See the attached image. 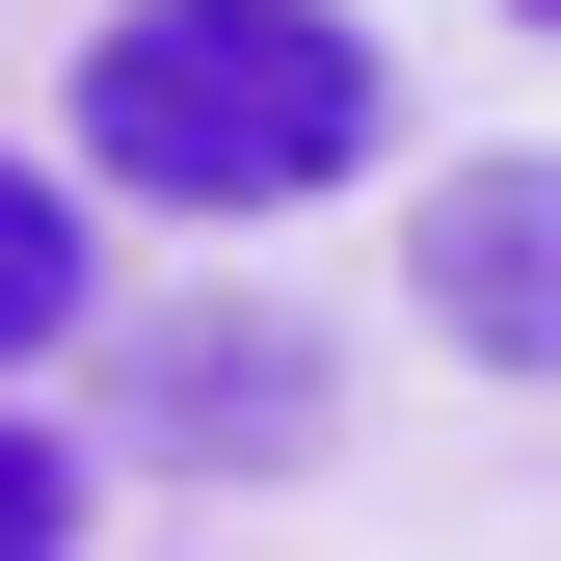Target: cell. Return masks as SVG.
<instances>
[{
	"instance_id": "cell-5",
	"label": "cell",
	"mask_w": 561,
	"mask_h": 561,
	"mask_svg": "<svg viewBox=\"0 0 561 561\" xmlns=\"http://www.w3.org/2000/svg\"><path fill=\"white\" fill-rule=\"evenodd\" d=\"M0 561H81V428H27V401H0Z\"/></svg>"
},
{
	"instance_id": "cell-1",
	"label": "cell",
	"mask_w": 561,
	"mask_h": 561,
	"mask_svg": "<svg viewBox=\"0 0 561 561\" xmlns=\"http://www.w3.org/2000/svg\"><path fill=\"white\" fill-rule=\"evenodd\" d=\"M375 27L347 0H107L81 27V187L107 215H321L375 161Z\"/></svg>"
},
{
	"instance_id": "cell-6",
	"label": "cell",
	"mask_w": 561,
	"mask_h": 561,
	"mask_svg": "<svg viewBox=\"0 0 561 561\" xmlns=\"http://www.w3.org/2000/svg\"><path fill=\"white\" fill-rule=\"evenodd\" d=\"M508 27H561V0H508Z\"/></svg>"
},
{
	"instance_id": "cell-3",
	"label": "cell",
	"mask_w": 561,
	"mask_h": 561,
	"mask_svg": "<svg viewBox=\"0 0 561 561\" xmlns=\"http://www.w3.org/2000/svg\"><path fill=\"white\" fill-rule=\"evenodd\" d=\"M401 295H428V347H481V375H561V161H455L428 215H401Z\"/></svg>"
},
{
	"instance_id": "cell-2",
	"label": "cell",
	"mask_w": 561,
	"mask_h": 561,
	"mask_svg": "<svg viewBox=\"0 0 561 561\" xmlns=\"http://www.w3.org/2000/svg\"><path fill=\"white\" fill-rule=\"evenodd\" d=\"M134 455H187V481H267V455H321V321H267V295H215V321H134Z\"/></svg>"
},
{
	"instance_id": "cell-4",
	"label": "cell",
	"mask_w": 561,
	"mask_h": 561,
	"mask_svg": "<svg viewBox=\"0 0 561 561\" xmlns=\"http://www.w3.org/2000/svg\"><path fill=\"white\" fill-rule=\"evenodd\" d=\"M81 321H107V215H81L54 161H0V375H27V347H81Z\"/></svg>"
}]
</instances>
